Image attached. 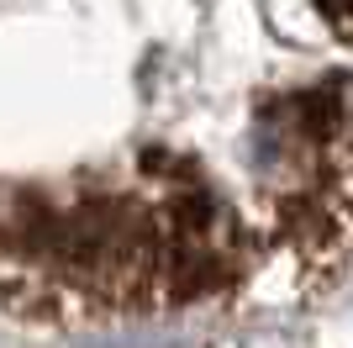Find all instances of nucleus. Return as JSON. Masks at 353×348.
Listing matches in <instances>:
<instances>
[{
  "label": "nucleus",
  "mask_w": 353,
  "mask_h": 348,
  "mask_svg": "<svg viewBox=\"0 0 353 348\" xmlns=\"http://www.w3.org/2000/svg\"><path fill=\"white\" fill-rule=\"evenodd\" d=\"M322 11L332 16V21H343V16H353V0H322Z\"/></svg>",
  "instance_id": "nucleus-1"
}]
</instances>
